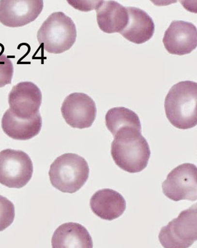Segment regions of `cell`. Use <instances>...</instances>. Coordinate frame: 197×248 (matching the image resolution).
<instances>
[{"mask_svg":"<svg viewBox=\"0 0 197 248\" xmlns=\"http://www.w3.org/2000/svg\"><path fill=\"white\" fill-rule=\"evenodd\" d=\"M114 138L111 155L120 168L128 172L137 173L147 167L151 152L141 130L132 127L121 128Z\"/></svg>","mask_w":197,"mask_h":248,"instance_id":"1","label":"cell"},{"mask_svg":"<svg viewBox=\"0 0 197 248\" xmlns=\"http://www.w3.org/2000/svg\"><path fill=\"white\" fill-rule=\"evenodd\" d=\"M197 84L181 81L170 89L165 99L167 118L176 128L186 130L197 123Z\"/></svg>","mask_w":197,"mask_h":248,"instance_id":"2","label":"cell"},{"mask_svg":"<svg viewBox=\"0 0 197 248\" xmlns=\"http://www.w3.org/2000/svg\"><path fill=\"white\" fill-rule=\"evenodd\" d=\"M76 25L62 12L51 14L37 31V41L46 52L61 54L69 50L76 42Z\"/></svg>","mask_w":197,"mask_h":248,"instance_id":"3","label":"cell"},{"mask_svg":"<svg viewBox=\"0 0 197 248\" xmlns=\"http://www.w3.org/2000/svg\"><path fill=\"white\" fill-rule=\"evenodd\" d=\"M89 176L88 162L82 156L72 153L59 156L49 170L51 184L65 193H76L86 184Z\"/></svg>","mask_w":197,"mask_h":248,"instance_id":"4","label":"cell"},{"mask_svg":"<svg viewBox=\"0 0 197 248\" xmlns=\"http://www.w3.org/2000/svg\"><path fill=\"white\" fill-rule=\"evenodd\" d=\"M197 203L180 213L177 218L162 228L159 234L165 248H189L197 238Z\"/></svg>","mask_w":197,"mask_h":248,"instance_id":"5","label":"cell"},{"mask_svg":"<svg viewBox=\"0 0 197 248\" xmlns=\"http://www.w3.org/2000/svg\"><path fill=\"white\" fill-rule=\"evenodd\" d=\"M33 164L27 153L7 149L0 152V184L10 188H22L33 174Z\"/></svg>","mask_w":197,"mask_h":248,"instance_id":"6","label":"cell"},{"mask_svg":"<svg viewBox=\"0 0 197 248\" xmlns=\"http://www.w3.org/2000/svg\"><path fill=\"white\" fill-rule=\"evenodd\" d=\"M197 170L196 165L184 163L173 169L163 182L164 195L174 201H197Z\"/></svg>","mask_w":197,"mask_h":248,"instance_id":"7","label":"cell"},{"mask_svg":"<svg viewBox=\"0 0 197 248\" xmlns=\"http://www.w3.org/2000/svg\"><path fill=\"white\" fill-rule=\"evenodd\" d=\"M61 113L70 127L79 129L91 127L97 116L95 103L84 93H74L62 103Z\"/></svg>","mask_w":197,"mask_h":248,"instance_id":"8","label":"cell"},{"mask_svg":"<svg viewBox=\"0 0 197 248\" xmlns=\"http://www.w3.org/2000/svg\"><path fill=\"white\" fill-rule=\"evenodd\" d=\"M42 93L31 81H23L14 86L9 93V109L20 119H31L39 113Z\"/></svg>","mask_w":197,"mask_h":248,"instance_id":"9","label":"cell"},{"mask_svg":"<svg viewBox=\"0 0 197 248\" xmlns=\"http://www.w3.org/2000/svg\"><path fill=\"white\" fill-rule=\"evenodd\" d=\"M43 8L42 0H1L0 23L9 28L23 27L36 20Z\"/></svg>","mask_w":197,"mask_h":248,"instance_id":"10","label":"cell"},{"mask_svg":"<svg viewBox=\"0 0 197 248\" xmlns=\"http://www.w3.org/2000/svg\"><path fill=\"white\" fill-rule=\"evenodd\" d=\"M163 43L166 50L172 55L189 54L197 47V28L185 21H173L164 34Z\"/></svg>","mask_w":197,"mask_h":248,"instance_id":"11","label":"cell"},{"mask_svg":"<svg viewBox=\"0 0 197 248\" xmlns=\"http://www.w3.org/2000/svg\"><path fill=\"white\" fill-rule=\"evenodd\" d=\"M90 206L93 214L103 219L112 221L122 215L126 201L122 195L111 189L96 192L91 199Z\"/></svg>","mask_w":197,"mask_h":248,"instance_id":"12","label":"cell"},{"mask_svg":"<svg viewBox=\"0 0 197 248\" xmlns=\"http://www.w3.org/2000/svg\"><path fill=\"white\" fill-rule=\"evenodd\" d=\"M128 22L125 29L120 32L131 43L141 44L153 37L154 23L146 12L135 7H127Z\"/></svg>","mask_w":197,"mask_h":248,"instance_id":"13","label":"cell"},{"mask_svg":"<svg viewBox=\"0 0 197 248\" xmlns=\"http://www.w3.org/2000/svg\"><path fill=\"white\" fill-rule=\"evenodd\" d=\"M95 10L98 27L106 33H120L127 25V7L116 1H99Z\"/></svg>","mask_w":197,"mask_h":248,"instance_id":"14","label":"cell"},{"mask_svg":"<svg viewBox=\"0 0 197 248\" xmlns=\"http://www.w3.org/2000/svg\"><path fill=\"white\" fill-rule=\"evenodd\" d=\"M1 127L9 137L20 141L33 139L42 127V118L39 113L31 119H20L14 115L10 109L6 110L1 119Z\"/></svg>","mask_w":197,"mask_h":248,"instance_id":"15","label":"cell"},{"mask_svg":"<svg viewBox=\"0 0 197 248\" xmlns=\"http://www.w3.org/2000/svg\"><path fill=\"white\" fill-rule=\"evenodd\" d=\"M52 248H93L92 237L86 228L76 223L58 227L51 239Z\"/></svg>","mask_w":197,"mask_h":248,"instance_id":"16","label":"cell"},{"mask_svg":"<svg viewBox=\"0 0 197 248\" xmlns=\"http://www.w3.org/2000/svg\"><path fill=\"white\" fill-rule=\"evenodd\" d=\"M106 125L114 137L117 131L123 127H132L141 130V124L137 114L125 107L110 109L105 116Z\"/></svg>","mask_w":197,"mask_h":248,"instance_id":"17","label":"cell"},{"mask_svg":"<svg viewBox=\"0 0 197 248\" xmlns=\"http://www.w3.org/2000/svg\"><path fill=\"white\" fill-rule=\"evenodd\" d=\"M15 218V207L13 203L0 195V232L5 230L13 224Z\"/></svg>","mask_w":197,"mask_h":248,"instance_id":"18","label":"cell"},{"mask_svg":"<svg viewBox=\"0 0 197 248\" xmlns=\"http://www.w3.org/2000/svg\"><path fill=\"white\" fill-rule=\"evenodd\" d=\"M14 76V65L3 53H0V88L10 85Z\"/></svg>","mask_w":197,"mask_h":248,"instance_id":"19","label":"cell"}]
</instances>
